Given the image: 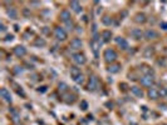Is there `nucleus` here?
Wrapping results in <instances>:
<instances>
[{
	"label": "nucleus",
	"instance_id": "1",
	"mask_svg": "<svg viewBox=\"0 0 167 125\" xmlns=\"http://www.w3.org/2000/svg\"><path fill=\"white\" fill-rule=\"evenodd\" d=\"M103 58H104V61H106V62H108V64H113V62L117 60L118 54H117V51L114 50V49H112V48H108V49L104 50Z\"/></svg>",
	"mask_w": 167,
	"mask_h": 125
},
{
	"label": "nucleus",
	"instance_id": "2",
	"mask_svg": "<svg viewBox=\"0 0 167 125\" xmlns=\"http://www.w3.org/2000/svg\"><path fill=\"white\" fill-rule=\"evenodd\" d=\"M98 88H99V79L97 78L96 75L90 76L88 85H87V90H88V91H97Z\"/></svg>",
	"mask_w": 167,
	"mask_h": 125
},
{
	"label": "nucleus",
	"instance_id": "3",
	"mask_svg": "<svg viewBox=\"0 0 167 125\" xmlns=\"http://www.w3.org/2000/svg\"><path fill=\"white\" fill-rule=\"evenodd\" d=\"M54 36H55V39L59 40V41H64V40H67V31H65L63 28H60V26H55L54 28Z\"/></svg>",
	"mask_w": 167,
	"mask_h": 125
},
{
	"label": "nucleus",
	"instance_id": "4",
	"mask_svg": "<svg viewBox=\"0 0 167 125\" xmlns=\"http://www.w3.org/2000/svg\"><path fill=\"white\" fill-rule=\"evenodd\" d=\"M141 84L143 86H147V88H152L155 83V75H143L142 78L140 79Z\"/></svg>",
	"mask_w": 167,
	"mask_h": 125
},
{
	"label": "nucleus",
	"instance_id": "5",
	"mask_svg": "<svg viewBox=\"0 0 167 125\" xmlns=\"http://www.w3.org/2000/svg\"><path fill=\"white\" fill-rule=\"evenodd\" d=\"M72 60L74 61L77 65H84L87 62V58L83 53H75V54H73Z\"/></svg>",
	"mask_w": 167,
	"mask_h": 125
},
{
	"label": "nucleus",
	"instance_id": "6",
	"mask_svg": "<svg viewBox=\"0 0 167 125\" xmlns=\"http://www.w3.org/2000/svg\"><path fill=\"white\" fill-rule=\"evenodd\" d=\"M90 49H92L93 51V54L96 55V56H98V49H99V46H100V41L97 39V38H93L92 40H90Z\"/></svg>",
	"mask_w": 167,
	"mask_h": 125
},
{
	"label": "nucleus",
	"instance_id": "7",
	"mask_svg": "<svg viewBox=\"0 0 167 125\" xmlns=\"http://www.w3.org/2000/svg\"><path fill=\"white\" fill-rule=\"evenodd\" d=\"M158 38V33L155 29H147L145 31V39L146 40H155Z\"/></svg>",
	"mask_w": 167,
	"mask_h": 125
},
{
	"label": "nucleus",
	"instance_id": "8",
	"mask_svg": "<svg viewBox=\"0 0 167 125\" xmlns=\"http://www.w3.org/2000/svg\"><path fill=\"white\" fill-rule=\"evenodd\" d=\"M13 51L18 58H23V56H25V55H26V48L23 46V45H16V46L14 48Z\"/></svg>",
	"mask_w": 167,
	"mask_h": 125
},
{
	"label": "nucleus",
	"instance_id": "9",
	"mask_svg": "<svg viewBox=\"0 0 167 125\" xmlns=\"http://www.w3.org/2000/svg\"><path fill=\"white\" fill-rule=\"evenodd\" d=\"M131 35L134 40H141L142 38H145V33L140 29V28H134V29L131 30Z\"/></svg>",
	"mask_w": 167,
	"mask_h": 125
},
{
	"label": "nucleus",
	"instance_id": "10",
	"mask_svg": "<svg viewBox=\"0 0 167 125\" xmlns=\"http://www.w3.org/2000/svg\"><path fill=\"white\" fill-rule=\"evenodd\" d=\"M114 41H116V44H117L122 50H127V49H128V41L124 39V38H122V36H117L116 39H114Z\"/></svg>",
	"mask_w": 167,
	"mask_h": 125
},
{
	"label": "nucleus",
	"instance_id": "11",
	"mask_svg": "<svg viewBox=\"0 0 167 125\" xmlns=\"http://www.w3.org/2000/svg\"><path fill=\"white\" fill-rule=\"evenodd\" d=\"M82 45H83V43H82V40L79 39V38H74V39H72L71 40V49H73V50H79L82 48Z\"/></svg>",
	"mask_w": 167,
	"mask_h": 125
},
{
	"label": "nucleus",
	"instance_id": "12",
	"mask_svg": "<svg viewBox=\"0 0 167 125\" xmlns=\"http://www.w3.org/2000/svg\"><path fill=\"white\" fill-rule=\"evenodd\" d=\"M155 53H156L155 46H146L145 49H143V56H145L146 59H151V58H153Z\"/></svg>",
	"mask_w": 167,
	"mask_h": 125
},
{
	"label": "nucleus",
	"instance_id": "13",
	"mask_svg": "<svg viewBox=\"0 0 167 125\" xmlns=\"http://www.w3.org/2000/svg\"><path fill=\"white\" fill-rule=\"evenodd\" d=\"M0 95H1V98L6 103H12V95H10V91L6 88H3L1 90H0Z\"/></svg>",
	"mask_w": 167,
	"mask_h": 125
},
{
	"label": "nucleus",
	"instance_id": "14",
	"mask_svg": "<svg viewBox=\"0 0 167 125\" xmlns=\"http://www.w3.org/2000/svg\"><path fill=\"white\" fill-rule=\"evenodd\" d=\"M147 95H148V99H151V100H157V99L160 98V90H157L156 88H149Z\"/></svg>",
	"mask_w": 167,
	"mask_h": 125
},
{
	"label": "nucleus",
	"instance_id": "15",
	"mask_svg": "<svg viewBox=\"0 0 167 125\" xmlns=\"http://www.w3.org/2000/svg\"><path fill=\"white\" fill-rule=\"evenodd\" d=\"M134 22L137 24H145L146 22H147V15H146L145 13H137L134 15Z\"/></svg>",
	"mask_w": 167,
	"mask_h": 125
},
{
	"label": "nucleus",
	"instance_id": "16",
	"mask_svg": "<svg viewBox=\"0 0 167 125\" xmlns=\"http://www.w3.org/2000/svg\"><path fill=\"white\" fill-rule=\"evenodd\" d=\"M100 38H102L103 43H109L111 39H112V31L111 30H103L100 33Z\"/></svg>",
	"mask_w": 167,
	"mask_h": 125
},
{
	"label": "nucleus",
	"instance_id": "17",
	"mask_svg": "<svg viewBox=\"0 0 167 125\" xmlns=\"http://www.w3.org/2000/svg\"><path fill=\"white\" fill-rule=\"evenodd\" d=\"M75 98H77V96H75L74 94H72V93H65L64 95H63V101L67 103V104H73V103L75 101Z\"/></svg>",
	"mask_w": 167,
	"mask_h": 125
},
{
	"label": "nucleus",
	"instance_id": "18",
	"mask_svg": "<svg viewBox=\"0 0 167 125\" xmlns=\"http://www.w3.org/2000/svg\"><path fill=\"white\" fill-rule=\"evenodd\" d=\"M59 18L63 23H67V22H71V11L69 10H62L60 11V15H59Z\"/></svg>",
	"mask_w": 167,
	"mask_h": 125
},
{
	"label": "nucleus",
	"instance_id": "19",
	"mask_svg": "<svg viewBox=\"0 0 167 125\" xmlns=\"http://www.w3.org/2000/svg\"><path fill=\"white\" fill-rule=\"evenodd\" d=\"M69 6H71V9L73 10V11L74 13H77V14H79L82 11V5H81V3H78V1H74V0H73V1H71L69 3Z\"/></svg>",
	"mask_w": 167,
	"mask_h": 125
},
{
	"label": "nucleus",
	"instance_id": "20",
	"mask_svg": "<svg viewBox=\"0 0 167 125\" xmlns=\"http://www.w3.org/2000/svg\"><path fill=\"white\" fill-rule=\"evenodd\" d=\"M131 93L133 94L134 96H137V98H143L145 96L143 90L141 88H138V86H131Z\"/></svg>",
	"mask_w": 167,
	"mask_h": 125
},
{
	"label": "nucleus",
	"instance_id": "21",
	"mask_svg": "<svg viewBox=\"0 0 167 125\" xmlns=\"http://www.w3.org/2000/svg\"><path fill=\"white\" fill-rule=\"evenodd\" d=\"M119 70H121V64H116V62L109 64V67L107 68V71L111 73V74H117V73H119Z\"/></svg>",
	"mask_w": 167,
	"mask_h": 125
},
{
	"label": "nucleus",
	"instance_id": "22",
	"mask_svg": "<svg viewBox=\"0 0 167 125\" xmlns=\"http://www.w3.org/2000/svg\"><path fill=\"white\" fill-rule=\"evenodd\" d=\"M79 75H82L81 69H79L78 67H75V65H73V67H71V76H72V79H73V80H75V79H77Z\"/></svg>",
	"mask_w": 167,
	"mask_h": 125
},
{
	"label": "nucleus",
	"instance_id": "23",
	"mask_svg": "<svg viewBox=\"0 0 167 125\" xmlns=\"http://www.w3.org/2000/svg\"><path fill=\"white\" fill-rule=\"evenodd\" d=\"M33 45L35 48H44L45 45H47V40H45L44 38H35L33 41Z\"/></svg>",
	"mask_w": 167,
	"mask_h": 125
},
{
	"label": "nucleus",
	"instance_id": "24",
	"mask_svg": "<svg viewBox=\"0 0 167 125\" xmlns=\"http://www.w3.org/2000/svg\"><path fill=\"white\" fill-rule=\"evenodd\" d=\"M141 71L143 73V75H155V70L151 67H148V65H142Z\"/></svg>",
	"mask_w": 167,
	"mask_h": 125
},
{
	"label": "nucleus",
	"instance_id": "25",
	"mask_svg": "<svg viewBox=\"0 0 167 125\" xmlns=\"http://www.w3.org/2000/svg\"><path fill=\"white\" fill-rule=\"evenodd\" d=\"M6 15H8L10 19H16L18 18V11H16L14 8H6Z\"/></svg>",
	"mask_w": 167,
	"mask_h": 125
},
{
	"label": "nucleus",
	"instance_id": "26",
	"mask_svg": "<svg viewBox=\"0 0 167 125\" xmlns=\"http://www.w3.org/2000/svg\"><path fill=\"white\" fill-rule=\"evenodd\" d=\"M102 23H103L106 26H109L111 24L113 23V20H112V18H109L108 15H106V16H103V18H102Z\"/></svg>",
	"mask_w": 167,
	"mask_h": 125
},
{
	"label": "nucleus",
	"instance_id": "27",
	"mask_svg": "<svg viewBox=\"0 0 167 125\" xmlns=\"http://www.w3.org/2000/svg\"><path fill=\"white\" fill-rule=\"evenodd\" d=\"M67 90H68V85L65 84V83H59V84H58V91L65 93Z\"/></svg>",
	"mask_w": 167,
	"mask_h": 125
},
{
	"label": "nucleus",
	"instance_id": "28",
	"mask_svg": "<svg viewBox=\"0 0 167 125\" xmlns=\"http://www.w3.org/2000/svg\"><path fill=\"white\" fill-rule=\"evenodd\" d=\"M13 85L15 86V89H16V93H18L19 95H22V98H25V93H24V90L22 89V86L16 85V84H13Z\"/></svg>",
	"mask_w": 167,
	"mask_h": 125
},
{
	"label": "nucleus",
	"instance_id": "29",
	"mask_svg": "<svg viewBox=\"0 0 167 125\" xmlns=\"http://www.w3.org/2000/svg\"><path fill=\"white\" fill-rule=\"evenodd\" d=\"M160 96H161V98H167V88L160 89Z\"/></svg>",
	"mask_w": 167,
	"mask_h": 125
},
{
	"label": "nucleus",
	"instance_id": "30",
	"mask_svg": "<svg viewBox=\"0 0 167 125\" xmlns=\"http://www.w3.org/2000/svg\"><path fill=\"white\" fill-rule=\"evenodd\" d=\"M10 112V114L13 115V118H16V116H19V113H18V110L15 109V108H12V109L9 110Z\"/></svg>",
	"mask_w": 167,
	"mask_h": 125
},
{
	"label": "nucleus",
	"instance_id": "31",
	"mask_svg": "<svg viewBox=\"0 0 167 125\" xmlns=\"http://www.w3.org/2000/svg\"><path fill=\"white\" fill-rule=\"evenodd\" d=\"M74 81L77 83V84H83V83H84V76H83V74H82V75H79Z\"/></svg>",
	"mask_w": 167,
	"mask_h": 125
},
{
	"label": "nucleus",
	"instance_id": "32",
	"mask_svg": "<svg viewBox=\"0 0 167 125\" xmlns=\"http://www.w3.org/2000/svg\"><path fill=\"white\" fill-rule=\"evenodd\" d=\"M81 109L82 110H87V109H88V103H87L86 100H82V101H81Z\"/></svg>",
	"mask_w": 167,
	"mask_h": 125
},
{
	"label": "nucleus",
	"instance_id": "33",
	"mask_svg": "<svg viewBox=\"0 0 167 125\" xmlns=\"http://www.w3.org/2000/svg\"><path fill=\"white\" fill-rule=\"evenodd\" d=\"M64 24H65V26H67V29H68V30H73V26H74V24H73L72 20H71V22L64 23Z\"/></svg>",
	"mask_w": 167,
	"mask_h": 125
},
{
	"label": "nucleus",
	"instance_id": "34",
	"mask_svg": "<svg viewBox=\"0 0 167 125\" xmlns=\"http://www.w3.org/2000/svg\"><path fill=\"white\" fill-rule=\"evenodd\" d=\"M48 90V86H40V88H38V93H45Z\"/></svg>",
	"mask_w": 167,
	"mask_h": 125
},
{
	"label": "nucleus",
	"instance_id": "35",
	"mask_svg": "<svg viewBox=\"0 0 167 125\" xmlns=\"http://www.w3.org/2000/svg\"><path fill=\"white\" fill-rule=\"evenodd\" d=\"M22 71H23L22 67H15V68H14V73H15V74H20Z\"/></svg>",
	"mask_w": 167,
	"mask_h": 125
},
{
	"label": "nucleus",
	"instance_id": "36",
	"mask_svg": "<svg viewBox=\"0 0 167 125\" xmlns=\"http://www.w3.org/2000/svg\"><path fill=\"white\" fill-rule=\"evenodd\" d=\"M0 31H1V33H5V31H6V25L4 23L0 24Z\"/></svg>",
	"mask_w": 167,
	"mask_h": 125
},
{
	"label": "nucleus",
	"instance_id": "37",
	"mask_svg": "<svg viewBox=\"0 0 167 125\" xmlns=\"http://www.w3.org/2000/svg\"><path fill=\"white\" fill-rule=\"evenodd\" d=\"M14 40V35H6L4 41H13Z\"/></svg>",
	"mask_w": 167,
	"mask_h": 125
},
{
	"label": "nucleus",
	"instance_id": "38",
	"mask_svg": "<svg viewBox=\"0 0 167 125\" xmlns=\"http://www.w3.org/2000/svg\"><path fill=\"white\" fill-rule=\"evenodd\" d=\"M119 89H122L123 91H124V90H127V84H124V83H122V84H119Z\"/></svg>",
	"mask_w": 167,
	"mask_h": 125
},
{
	"label": "nucleus",
	"instance_id": "39",
	"mask_svg": "<svg viewBox=\"0 0 167 125\" xmlns=\"http://www.w3.org/2000/svg\"><path fill=\"white\" fill-rule=\"evenodd\" d=\"M160 109H162V110H167V105H166V104H160Z\"/></svg>",
	"mask_w": 167,
	"mask_h": 125
},
{
	"label": "nucleus",
	"instance_id": "40",
	"mask_svg": "<svg viewBox=\"0 0 167 125\" xmlns=\"http://www.w3.org/2000/svg\"><path fill=\"white\" fill-rule=\"evenodd\" d=\"M30 5H33V6H39L40 3H39V1H32V3H30Z\"/></svg>",
	"mask_w": 167,
	"mask_h": 125
},
{
	"label": "nucleus",
	"instance_id": "41",
	"mask_svg": "<svg viewBox=\"0 0 167 125\" xmlns=\"http://www.w3.org/2000/svg\"><path fill=\"white\" fill-rule=\"evenodd\" d=\"M161 28L163 30H167V23H161Z\"/></svg>",
	"mask_w": 167,
	"mask_h": 125
},
{
	"label": "nucleus",
	"instance_id": "42",
	"mask_svg": "<svg viewBox=\"0 0 167 125\" xmlns=\"http://www.w3.org/2000/svg\"><path fill=\"white\" fill-rule=\"evenodd\" d=\"M43 33H45V34H49V30L47 29V26H45V28H43Z\"/></svg>",
	"mask_w": 167,
	"mask_h": 125
},
{
	"label": "nucleus",
	"instance_id": "43",
	"mask_svg": "<svg viewBox=\"0 0 167 125\" xmlns=\"http://www.w3.org/2000/svg\"><path fill=\"white\" fill-rule=\"evenodd\" d=\"M14 29H15V31H18L19 30V26L18 25H14Z\"/></svg>",
	"mask_w": 167,
	"mask_h": 125
},
{
	"label": "nucleus",
	"instance_id": "44",
	"mask_svg": "<svg viewBox=\"0 0 167 125\" xmlns=\"http://www.w3.org/2000/svg\"><path fill=\"white\" fill-rule=\"evenodd\" d=\"M163 125H166V124H163Z\"/></svg>",
	"mask_w": 167,
	"mask_h": 125
}]
</instances>
